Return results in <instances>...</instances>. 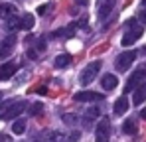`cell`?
<instances>
[{
  "label": "cell",
  "instance_id": "cell-1",
  "mask_svg": "<svg viewBox=\"0 0 146 142\" xmlns=\"http://www.w3.org/2000/svg\"><path fill=\"white\" fill-rule=\"evenodd\" d=\"M99 71H101V61H91L89 65L83 67L81 75H79V83H81V85H89V83H93V81L97 79Z\"/></svg>",
  "mask_w": 146,
  "mask_h": 142
},
{
  "label": "cell",
  "instance_id": "cell-2",
  "mask_svg": "<svg viewBox=\"0 0 146 142\" xmlns=\"http://www.w3.org/2000/svg\"><path fill=\"white\" fill-rule=\"evenodd\" d=\"M109 136H111V120L103 117L95 128V142H109Z\"/></svg>",
  "mask_w": 146,
  "mask_h": 142
},
{
  "label": "cell",
  "instance_id": "cell-3",
  "mask_svg": "<svg viewBox=\"0 0 146 142\" xmlns=\"http://www.w3.org/2000/svg\"><path fill=\"white\" fill-rule=\"evenodd\" d=\"M134 59H136V51H122L121 55L117 57V61H115V67H117V71H126L132 63H134Z\"/></svg>",
  "mask_w": 146,
  "mask_h": 142
},
{
  "label": "cell",
  "instance_id": "cell-4",
  "mask_svg": "<svg viewBox=\"0 0 146 142\" xmlns=\"http://www.w3.org/2000/svg\"><path fill=\"white\" fill-rule=\"evenodd\" d=\"M142 32H144L142 26H134V24L128 26V28H126V34L122 36V46H132V44L142 36Z\"/></svg>",
  "mask_w": 146,
  "mask_h": 142
},
{
  "label": "cell",
  "instance_id": "cell-5",
  "mask_svg": "<svg viewBox=\"0 0 146 142\" xmlns=\"http://www.w3.org/2000/svg\"><path fill=\"white\" fill-rule=\"evenodd\" d=\"M146 77V67H140V69H136L132 75H130V79H128V83H126V87H124V93H130V91H134L140 83H142V79Z\"/></svg>",
  "mask_w": 146,
  "mask_h": 142
},
{
  "label": "cell",
  "instance_id": "cell-6",
  "mask_svg": "<svg viewBox=\"0 0 146 142\" xmlns=\"http://www.w3.org/2000/svg\"><path fill=\"white\" fill-rule=\"evenodd\" d=\"M14 46H16V36H14V34H10L8 38H4V40L0 42V59L10 57L12 51H14Z\"/></svg>",
  "mask_w": 146,
  "mask_h": 142
},
{
  "label": "cell",
  "instance_id": "cell-7",
  "mask_svg": "<svg viewBox=\"0 0 146 142\" xmlns=\"http://www.w3.org/2000/svg\"><path fill=\"white\" fill-rule=\"evenodd\" d=\"M99 115H101V109H97V107H91V109H87L85 113H83V117H79V120H81V124L83 126H93L95 122H97Z\"/></svg>",
  "mask_w": 146,
  "mask_h": 142
},
{
  "label": "cell",
  "instance_id": "cell-8",
  "mask_svg": "<svg viewBox=\"0 0 146 142\" xmlns=\"http://www.w3.org/2000/svg\"><path fill=\"white\" fill-rule=\"evenodd\" d=\"M26 107H28L26 101H12V105L8 107V113H6L4 118H16L18 115H22L26 111Z\"/></svg>",
  "mask_w": 146,
  "mask_h": 142
},
{
  "label": "cell",
  "instance_id": "cell-9",
  "mask_svg": "<svg viewBox=\"0 0 146 142\" xmlns=\"http://www.w3.org/2000/svg\"><path fill=\"white\" fill-rule=\"evenodd\" d=\"M73 99L79 101V103H95V101H101L103 99V95L93 93V91H79V93H75Z\"/></svg>",
  "mask_w": 146,
  "mask_h": 142
},
{
  "label": "cell",
  "instance_id": "cell-10",
  "mask_svg": "<svg viewBox=\"0 0 146 142\" xmlns=\"http://www.w3.org/2000/svg\"><path fill=\"white\" fill-rule=\"evenodd\" d=\"M115 2H117V0H103V2L99 4V18H101V20H107V18L111 16L113 8H115Z\"/></svg>",
  "mask_w": 146,
  "mask_h": 142
},
{
  "label": "cell",
  "instance_id": "cell-11",
  "mask_svg": "<svg viewBox=\"0 0 146 142\" xmlns=\"http://www.w3.org/2000/svg\"><path fill=\"white\" fill-rule=\"evenodd\" d=\"M101 85H103V89H105V91H113V89L119 85V79H117L113 73H107V75H103V77H101Z\"/></svg>",
  "mask_w": 146,
  "mask_h": 142
},
{
  "label": "cell",
  "instance_id": "cell-12",
  "mask_svg": "<svg viewBox=\"0 0 146 142\" xmlns=\"http://www.w3.org/2000/svg\"><path fill=\"white\" fill-rule=\"evenodd\" d=\"M146 101V81H142L136 89H134V97H132V103L134 105H142Z\"/></svg>",
  "mask_w": 146,
  "mask_h": 142
},
{
  "label": "cell",
  "instance_id": "cell-13",
  "mask_svg": "<svg viewBox=\"0 0 146 142\" xmlns=\"http://www.w3.org/2000/svg\"><path fill=\"white\" fill-rule=\"evenodd\" d=\"M14 14H18V8H16L14 4H10V2L0 4V18H2V20L10 18V16H14Z\"/></svg>",
  "mask_w": 146,
  "mask_h": 142
},
{
  "label": "cell",
  "instance_id": "cell-14",
  "mask_svg": "<svg viewBox=\"0 0 146 142\" xmlns=\"http://www.w3.org/2000/svg\"><path fill=\"white\" fill-rule=\"evenodd\" d=\"M16 63H2V67H0V81H4V79H10L14 73H16Z\"/></svg>",
  "mask_w": 146,
  "mask_h": 142
},
{
  "label": "cell",
  "instance_id": "cell-15",
  "mask_svg": "<svg viewBox=\"0 0 146 142\" xmlns=\"http://www.w3.org/2000/svg\"><path fill=\"white\" fill-rule=\"evenodd\" d=\"M53 63H55V67H57V69H65V67H69V65H71V55H69V53H59V55L55 57V61H53Z\"/></svg>",
  "mask_w": 146,
  "mask_h": 142
},
{
  "label": "cell",
  "instance_id": "cell-16",
  "mask_svg": "<svg viewBox=\"0 0 146 142\" xmlns=\"http://www.w3.org/2000/svg\"><path fill=\"white\" fill-rule=\"evenodd\" d=\"M6 30L8 32H18V30H22V26H20V16H10V18H6Z\"/></svg>",
  "mask_w": 146,
  "mask_h": 142
},
{
  "label": "cell",
  "instance_id": "cell-17",
  "mask_svg": "<svg viewBox=\"0 0 146 142\" xmlns=\"http://www.w3.org/2000/svg\"><path fill=\"white\" fill-rule=\"evenodd\" d=\"M126 111H128V99H126V97L117 99V103H115V113H117V115H124Z\"/></svg>",
  "mask_w": 146,
  "mask_h": 142
},
{
  "label": "cell",
  "instance_id": "cell-18",
  "mask_svg": "<svg viewBox=\"0 0 146 142\" xmlns=\"http://www.w3.org/2000/svg\"><path fill=\"white\" fill-rule=\"evenodd\" d=\"M20 26H22V30H32L34 28V14L20 16Z\"/></svg>",
  "mask_w": 146,
  "mask_h": 142
},
{
  "label": "cell",
  "instance_id": "cell-19",
  "mask_svg": "<svg viewBox=\"0 0 146 142\" xmlns=\"http://www.w3.org/2000/svg\"><path fill=\"white\" fill-rule=\"evenodd\" d=\"M12 132L14 134H24L26 132V120L24 118H18V120L12 122Z\"/></svg>",
  "mask_w": 146,
  "mask_h": 142
},
{
  "label": "cell",
  "instance_id": "cell-20",
  "mask_svg": "<svg viewBox=\"0 0 146 142\" xmlns=\"http://www.w3.org/2000/svg\"><path fill=\"white\" fill-rule=\"evenodd\" d=\"M61 120H63L67 126H75V124L79 122V117L73 115V113H67V115H61Z\"/></svg>",
  "mask_w": 146,
  "mask_h": 142
},
{
  "label": "cell",
  "instance_id": "cell-21",
  "mask_svg": "<svg viewBox=\"0 0 146 142\" xmlns=\"http://www.w3.org/2000/svg\"><path fill=\"white\" fill-rule=\"evenodd\" d=\"M122 132L124 134H134L136 132V124H134V120H124V124H122Z\"/></svg>",
  "mask_w": 146,
  "mask_h": 142
},
{
  "label": "cell",
  "instance_id": "cell-22",
  "mask_svg": "<svg viewBox=\"0 0 146 142\" xmlns=\"http://www.w3.org/2000/svg\"><path fill=\"white\" fill-rule=\"evenodd\" d=\"M42 111H44V105H42V103H34V105H30V111H28V113H30L32 117H40Z\"/></svg>",
  "mask_w": 146,
  "mask_h": 142
},
{
  "label": "cell",
  "instance_id": "cell-23",
  "mask_svg": "<svg viewBox=\"0 0 146 142\" xmlns=\"http://www.w3.org/2000/svg\"><path fill=\"white\" fill-rule=\"evenodd\" d=\"M12 105V101H0V118L6 117V113H8V107Z\"/></svg>",
  "mask_w": 146,
  "mask_h": 142
},
{
  "label": "cell",
  "instance_id": "cell-24",
  "mask_svg": "<svg viewBox=\"0 0 146 142\" xmlns=\"http://www.w3.org/2000/svg\"><path fill=\"white\" fill-rule=\"evenodd\" d=\"M79 138H81V132L73 130V132H69V134H67V138H65V142H77Z\"/></svg>",
  "mask_w": 146,
  "mask_h": 142
},
{
  "label": "cell",
  "instance_id": "cell-25",
  "mask_svg": "<svg viewBox=\"0 0 146 142\" xmlns=\"http://www.w3.org/2000/svg\"><path fill=\"white\" fill-rule=\"evenodd\" d=\"M138 20H140L142 24H146V8H142V10L138 12Z\"/></svg>",
  "mask_w": 146,
  "mask_h": 142
},
{
  "label": "cell",
  "instance_id": "cell-26",
  "mask_svg": "<svg viewBox=\"0 0 146 142\" xmlns=\"http://www.w3.org/2000/svg\"><path fill=\"white\" fill-rule=\"evenodd\" d=\"M28 57H32V59H38V51H36V49H28Z\"/></svg>",
  "mask_w": 146,
  "mask_h": 142
},
{
  "label": "cell",
  "instance_id": "cell-27",
  "mask_svg": "<svg viewBox=\"0 0 146 142\" xmlns=\"http://www.w3.org/2000/svg\"><path fill=\"white\" fill-rule=\"evenodd\" d=\"M65 32H67V30H63V28H61V30H57V32L53 34V38H61V36H65Z\"/></svg>",
  "mask_w": 146,
  "mask_h": 142
},
{
  "label": "cell",
  "instance_id": "cell-28",
  "mask_svg": "<svg viewBox=\"0 0 146 142\" xmlns=\"http://www.w3.org/2000/svg\"><path fill=\"white\" fill-rule=\"evenodd\" d=\"M48 4H44V6H40V8H38V14H46V12H48Z\"/></svg>",
  "mask_w": 146,
  "mask_h": 142
},
{
  "label": "cell",
  "instance_id": "cell-29",
  "mask_svg": "<svg viewBox=\"0 0 146 142\" xmlns=\"http://www.w3.org/2000/svg\"><path fill=\"white\" fill-rule=\"evenodd\" d=\"M77 4H83V6H87V4H89V0H77Z\"/></svg>",
  "mask_w": 146,
  "mask_h": 142
},
{
  "label": "cell",
  "instance_id": "cell-30",
  "mask_svg": "<svg viewBox=\"0 0 146 142\" xmlns=\"http://www.w3.org/2000/svg\"><path fill=\"white\" fill-rule=\"evenodd\" d=\"M140 117H142V118L146 120V109H142V111H140Z\"/></svg>",
  "mask_w": 146,
  "mask_h": 142
},
{
  "label": "cell",
  "instance_id": "cell-31",
  "mask_svg": "<svg viewBox=\"0 0 146 142\" xmlns=\"http://www.w3.org/2000/svg\"><path fill=\"white\" fill-rule=\"evenodd\" d=\"M142 8H146V0H142Z\"/></svg>",
  "mask_w": 146,
  "mask_h": 142
},
{
  "label": "cell",
  "instance_id": "cell-32",
  "mask_svg": "<svg viewBox=\"0 0 146 142\" xmlns=\"http://www.w3.org/2000/svg\"><path fill=\"white\" fill-rule=\"evenodd\" d=\"M0 101H2V91H0Z\"/></svg>",
  "mask_w": 146,
  "mask_h": 142
}]
</instances>
